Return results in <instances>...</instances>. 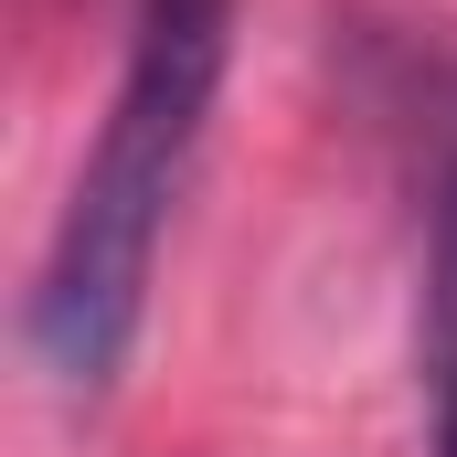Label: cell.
Segmentation results:
<instances>
[{
  "mask_svg": "<svg viewBox=\"0 0 457 457\" xmlns=\"http://www.w3.org/2000/svg\"><path fill=\"white\" fill-rule=\"evenodd\" d=\"M224 64H234V0H128L117 96L96 117V149L75 160V192L43 234V266L21 298V341L64 404H96L138 351L149 277L192 192Z\"/></svg>",
  "mask_w": 457,
  "mask_h": 457,
  "instance_id": "1",
  "label": "cell"
},
{
  "mask_svg": "<svg viewBox=\"0 0 457 457\" xmlns=\"http://www.w3.org/2000/svg\"><path fill=\"white\" fill-rule=\"evenodd\" d=\"M415 361H426V457H457V160L436 181V234H426V320H415Z\"/></svg>",
  "mask_w": 457,
  "mask_h": 457,
  "instance_id": "2",
  "label": "cell"
}]
</instances>
